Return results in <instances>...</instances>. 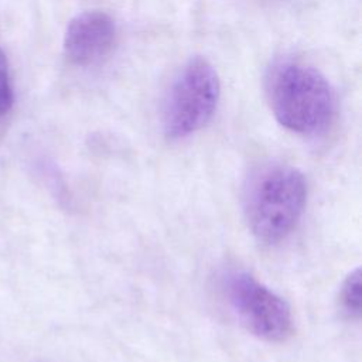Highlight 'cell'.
I'll use <instances>...</instances> for the list:
<instances>
[{
    "label": "cell",
    "instance_id": "3957f363",
    "mask_svg": "<svg viewBox=\"0 0 362 362\" xmlns=\"http://www.w3.org/2000/svg\"><path fill=\"white\" fill-rule=\"evenodd\" d=\"M221 95L219 76L204 58L189 59L174 78L163 109V129L168 139H182L204 127Z\"/></svg>",
    "mask_w": 362,
    "mask_h": 362
},
{
    "label": "cell",
    "instance_id": "5b68a950",
    "mask_svg": "<svg viewBox=\"0 0 362 362\" xmlns=\"http://www.w3.org/2000/svg\"><path fill=\"white\" fill-rule=\"evenodd\" d=\"M116 38V24L103 11H85L74 17L64 35V52L74 65L88 66L106 57Z\"/></svg>",
    "mask_w": 362,
    "mask_h": 362
},
{
    "label": "cell",
    "instance_id": "8992f818",
    "mask_svg": "<svg viewBox=\"0 0 362 362\" xmlns=\"http://www.w3.org/2000/svg\"><path fill=\"white\" fill-rule=\"evenodd\" d=\"M361 269L356 267L345 277L338 293V308L349 320L361 315Z\"/></svg>",
    "mask_w": 362,
    "mask_h": 362
},
{
    "label": "cell",
    "instance_id": "6da1fadb",
    "mask_svg": "<svg viewBox=\"0 0 362 362\" xmlns=\"http://www.w3.org/2000/svg\"><path fill=\"white\" fill-rule=\"evenodd\" d=\"M307 201L304 175L287 164L256 170L245 187L243 212L252 235L264 245L284 240L300 221Z\"/></svg>",
    "mask_w": 362,
    "mask_h": 362
},
{
    "label": "cell",
    "instance_id": "7a4b0ae2",
    "mask_svg": "<svg viewBox=\"0 0 362 362\" xmlns=\"http://www.w3.org/2000/svg\"><path fill=\"white\" fill-rule=\"evenodd\" d=\"M267 95L276 120L294 133L317 134L332 119V89L311 65L298 61L277 64L267 79Z\"/></svg>",
    "mask_w": 362,
    "mask_h": 362
},
{
    "label": "cell",
    "instance_id": "52a82bcc",
    "mask_svg": "<svg viewBox=\"0 0 362 362\" xmlns=\"http://www.w3.org/2000/svg\"><path fill=\"white\" fill-rule=\"evenodd\" d=\"M13 86L10 81L8 62L7 58L0 48V116L6 115L13 106Z\"/></svg>",
    "mask_w": 362,
    "mask_h": 362
},
{
    "label": "cell",
    "instance_id": "277c9868",
    "mask_svg": "<svg viewBox=\"0 0 362 362\" xmlns=\"http://www.w3.org/2000/svg\"><path fill=\"white\" fill-rule=\"evenodd\" d=\"M226 300L239 322L255 337L283 342L293 332L288 304L250 273L232 270L222 283Z\"/></svg>",
    "mask_w": 362,
    "mask_h": 362
}]
</instances>
